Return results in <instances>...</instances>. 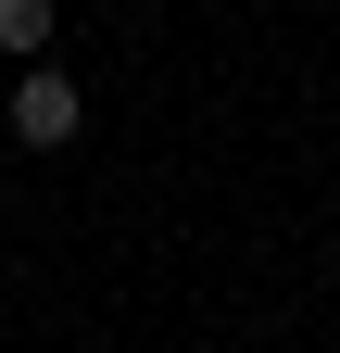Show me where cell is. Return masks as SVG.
Instances as JSON below:
<instances>
[{
  "instance_id": "1",
  "label": "cell",
  "mask_w": 340,
  "mask_h": 353,
  "mask_svg": "<svg viewBox=\"0 0 340 353\" xmlns=\"http://www.w3.org/2000/svg\"><path fill=\"white\" fill-rule=\"evenodd\" d=\"M76 126H89V88L51 76V63H25V88H13V139H25V152H63Z\"/></svg>"
},
{
  "instance_id": "2",
  "label": "cell",
  "mask_w": 340,
  "mask_h": 353,
  "mask_svg": "<svg viewBox=\"0 0 340 353\" xmlns=\"http://www.w3.org/2000/svg\"><path fill=\"white\" fill-rule=\"evenodd\" d=\"M51 26H63V0H0V51H51Z\"/></svg>"
}]
</instances>
